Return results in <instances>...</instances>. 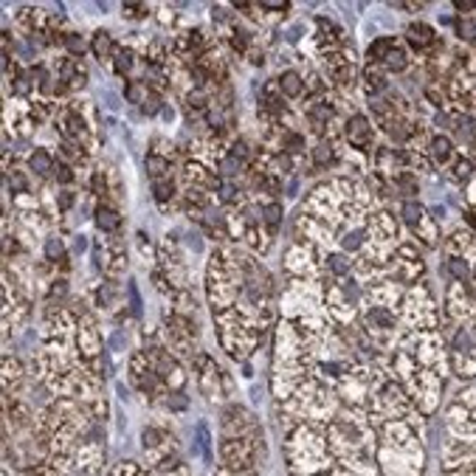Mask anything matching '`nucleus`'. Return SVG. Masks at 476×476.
I'll list each match as a JSON object with an SVG mask.
<instances>
[{
	"mask_svg": "<svg viewBox=\"0 0 476 476\" xmlns=\"http://www.w3.org/2000/svg\"><path fill=\"white\" fill-rule=\"evenodd\" d=\"M347 138H350V144H353V147H358V150H366V147H369V138H372L369 121H366L364 116H353L350 121H347Z\"/></svg>",
	"mask_w": 476,
	"mask_h": 476,
	"instance_id": "f257e3e1",
	"label": "nucleus"
},
{
	"mask_svg": "<svg viewBox=\"0 0 476 476\" xmlns=\"http://www.w3.org/2000/svg\"><path fill=\"white\" fill-rule=\"evenodd\" d=\"M406 37H409L411 46H417V48H428L431 42H434V31H431L425 23H411Z\"/></svg>",
	"mask_w": 476,
	"mask_h": 476,
	"instance_id": "f03ea898",
	"label": "nucleus"
},
{
	"mask_svg": "<svg viewBox=\"0 0 476 476\" xmlns=\"http://www.w3.org/2000/svg\"><path fill=\"white\" fill-rule=\"evenodd\" d=\"M301 88H305V85H301V76L296 71H285L279 76V91L285 93V96H290V99L301 96Z\"/></svg>",
	"mask_w": 476,
	"mask_h": 476,
	"instance_id": "7ed1b4c3",
	"label": "nucleus"
},
{
	"mask_svg": "<svg viewBox=\"0 0 476 476\" xmlns=\"http://www.w3.org/2000/svg\"><path fill=\"white\" fill-rule=\"evenodd\" d=\"M96 226L102 231H116L118 226H121V217H118V211L107 209V206H102V209L96 211Z\"/></svg>",
	"mask_w": 476,
	"mask_h": 476,
	"instance_id": "20e7f679",
	"label": "nucleus"
},
{
	"mask_svg": "<svg viewBox=\"0 0 476 476\" xmlns=\"http://www.w3.org/2000/svg\"><path fill=\"white\" fill-rule=\"evenodd\" d=\"M403 220L409 223L411 229H420V226H423L425 223V211H423V206H420V203H403Z\"/></svg>",
	"mask_w": 476,
	"mask_h": 476,
	"instance_id": "39448f33",
	"label": "nucleus"
},
{
	"mask_svg": "<svg viewBox=\"0 0 476 476\" xmlns=\"http://www.w3.org/2000/svg\"><path fill=\"white\" fill-rule=\"evenodd\" d=\"M451 152H454V147H451V141L445 136H437L434 141H431V155H434L437 163H445L451 158Z\"/></svg>",
	"mask_w": 476,
	"mask_h": 476,
	"instance_id": "423d86ee",
	"label": "nucleus"
},
{
	"mask_svg": "<svg viewBox=\"0 0 476 476\" xmlns=\"http://www.w3.org/2000/svg\"><path fill=\"white\" fill-rule=\"evenodd\" d=\"M197 440H200L206 465H211V462H214V454H211V434H209V425H206V423H197Z\"/></svg>",
	"mask_w": 476,
	"mask_h": 476,
	"instance_id": "0eeeda50",
	"label": "nucleus"
},
{
	"mask_svg": "<svg viewBox=\"0 0 476 476\" xmlns=\"http://www.w3.org/2000/svg\"><path fill=\"white\" fill-rule=\"evenodd\" d=\"M28 166H31L37 175H48V172H51V155H48L46 150H37L28 158Z\"/></svg>",
	"mask_w": 476,
	"mask_h": 476,
	"instance_id": "6e6552de",
	"label": "nucleus"
},
{
	"mask_svg": "<svg viewBox=\"0 0 476 476\" xmlns=\"http://www.w3.org/2000/svg\"><path fill=\"white\" fill-rule=\"evenodd\" d=\"M147 172H150L155 181H161V178L169 172V161L161 158V155H147Z\"/></svg>",
	"mask_w": 476,
	"mask_h": 476,
	"instance_id": "1a4fd4ad",
	"label": "nucleus"
},
{
	"mask_svg": "<svg viewBox=\"0 0 476 476\" xmlns=\"http://www.w3.org/2000/svg\"><path fill=\"white\" fill-rule=\"evenodd\" d=\"M46 256L51 262H62V265H65V242L59 240V237L46 240Z\"/></svg>",
	"mask_w": 476,
	"mask_h": 476,
	"instance_id": "9d476101",
	"label": "nucleus"
},
{
	"mask_svg": "<svg viewBox=\"0 0 476 476\" xmlns=\"http://www.w3.org/2000/svg\"><path fill=\"white\" fill-rule=\"evenodd\" d=\"M110 48H113L110 34H107V31H96V37H93V51H96V57H99V59H105Z\"/></svg>",
	"mask_w": 476,
	"mask_h": 476,
	"instance_id": "9b49d317",
	"label": "nucleus"
},
{
	"mask_svg": "<svg viewBox=\"0 0 476 476\" xmlns=\"http://www.w3.org/2000/svg\"><path fill=\"white\" fill-rule=\"evenodd\" d=\"M310 118H313L316 130H321V124L333 118V107H330V105H313V107H310Z\"/></svg>",
	"mask_w": 476,
	"mask_h": 476,
	"instance_id": "f8f14e48",
	"label": "nucleus"
},
{
	"mask_svg": "<svg viewBox=\"0 0 476 476\" xmlns=\"http://www.w3.org/2000/svg\"><path fill=\"white\" fill-rule=\"evenodd\" d=\"M152 192H155V200L158 203H166L172 195H175V186H172V181H163V178H161V181L152 183Z\"/></svg>",
	"mask_w": 476,
	"mask_h": 476,
	"instance_id": "ddd939ff",
	"label": "nucleus"
},
{
	"mask_svg": "<svg viewBox=\"0 0 476 476\" xmlns=\"http://www.w3.org/2000/svg\"><path fill=\"white\" fill-rule=\"evenodd\" d=\"M392 46H395V42H392L389 37H380V39H375V42L369 46V57H372V59H386V54L392 51Z\"/></svg>",
	"mask_w": 476,
	"mask_h": 476,
	"instance_id": "4468645a",
	"label": "nucleus"
},
{
	"mask_svg": "<svg viewBox=\"0 0 476 476\" xmlns=\"http://www.w3.org/2000/svg\"><path fill=\"white\" fill-rule=\"evenodd\" d=\"M383 62L392 68V71H403V68H406V51H403V48H395V46H392V51L386 54Z\"/></svg>",
	"mask_w": 476,
	"mask_h": 476,
	"instance_id": "2eb2a0df",
	"label": "nucleus"
},
{
	"mask_svg": "<svg viewBox=\"0 0 476 476\" xmlns=\"http://www.w3.org/2000/svg\"><path fill=\"white\" fill-rule=\"evenodd\" d=\"M127 293H130V310H133V316H141V310H144V301H141V293H138V285H136V279H130V282H127Z\"/></svg>",
	"mask_w": 476,
	"mask_h": 476,
	"instance_id": "dca6fc26",
	"label": "nucleus"
},
{
	"mask_svg": "<svg viewBox=\"0 0 476 476\" xmlns=\"http://www.w3.org/2000/svg\"><path fill=\"white\" fill-rule=\"evenodd\" d=\"M313 161H316V166H327V163L333 161V147L330 144H319L313 150Z\"/></svg>",
	"mask_w": 476,
	"mask_h": 476,
	"instance_id": "f3484780",
	"label": "nucleus"
},
{
	"mask_svg": "<svg viewBox=\"0 0 476 476\" xmlns=\"http://www.w3.org/2000/svg\"><path fill=\"white\" fill-rule=\"evenodd\" d=\"M262 217H265V223L271 226V229H276V226H279V220H282V206H279V203H271V206H265V209H262Z\"/></svg>",
	"mask_w": 476,
	"mask_h": 476,
	"instance_id": "a211bd4d",
	"label": "nucleus"
},
{
	"mask_svg": "<svg viewBox=\"0 0 476 476\" xmlns=\"http://www.w3.org/2000/svg\"><path fill=\"white\" fill-rule=\"evenodd\" d=\"M130 68H133V51L121 48V51L116 54V73H127Z\"/></svg>",
	"mask_w": 476,
	"mask_h": 476,
	"instance_id": "6ab92c4d",
	"label": "nucleus"
},
{
	"mask_svg": "<svg viewBox=\"0 0 476 476\" xmlns=\"http://www.w3.org/2000/svg\"><path fill=\"white\" fill-rule=\"evenodd\" d=\"M327 265H330V271H333V274H338V276H344L347 271H350V262H347L341 254H330Z\"/></svg>",
	"mask_w": 476,
	"mask_h": 476,
	"instance_id": "aec40b11",
	"label": "nucleus"
},
{
	"mask_svg": "<svg viewBox=\"0 0 476 476\" xmlns=\"http://www.w3.org/2000/svg\"><path fill=\"white\" fill-rule=\"evenodd\" d=\"M144 85L141 82H133V85H127V102H133V105H144Z\"/></svg>",
	"mask_w": 476,
	"mask_h": 476,
	"instance_id": "412c9836",
	"label": "nucleus"
},
{
	"mask_svg": "<svg viewBox=\"0 0 476 476\" xmlns=\"http://www.w3.org/2000/svg\"><path fill=\"white\" fill-rule=\"evenodd\" d=\"M65 46H68V51L71 54H85V39L79 37V34H65Z\"/></svg>",
	"mask_w": 476,
	"mask_h": 476,
	"instance_id": "4be33fe9",
	"label": "nucleus"
},
{
	"mask_svg": "<svg viewBox=\"0 0 476 476\" xmlns=\"http://www.w3.org/2000/svg\"><path fill=\"white\" fill-rule=\"evenodd\" d=\"M186 178H195V181H209V183H217L211 178H206V169H203L200 163H186Z\"/></svg>",
	"mask_w": 476,
	"mask_h": 476,
	"instance_id": "5701e85b",
	"label": "nucleus"
},
{
	"mask_svg": "<svg viewBox=\"0 0 476 476\" xmlns=\"http://www.w3.org/2000/svg\"><path fill=\"white\" fill-rule=\"evenodd\" d=\"M169 409H175V411H183V409H189V398L183 395V392H175V395H169Z\"/></svg>",
	"mask_w": 476,
	"mask_h": 476,
	"instance_id": "b1692460",
	"label": "nucleus"
},
{
	"mask_svg": "<svg viewBox=\"0 0 476 476\" xmlns=\"http://www.w3.org/2000/svg\"><path fill=\"white\" fill-rule=\"evenodd\" d=\"M285 147L290 152H299V150H305V138H301L299 133H287V136H285Z\"/></svg>",
	"mask_w": 476,
	"mask_h": 476,
	"instance_id": "393cba45",
	"label": "nucleus"
},
{
	"mask_svg": "<svg viewBox=\"0 0 476 476\" xmlns=\"http://www.w3.org/2000/svg\"><path fill=\"white\" fill-rule=\"evenodd\" d=\"M158 440H161V434H158L155 428H144V431H141V443H144V448H147V451L155 448Z\"/></svg>",
	"mask_w": 476,
	"mask_h": 476,
	"instance_id": "a878e982",
	"label": "nucleus"
},
{
	"mask_svg": "<svg viewBox=\"0 0 476 476\" xmlns=\"http://www.w3.org/2000/svg\"><path fill=\"white\" fill-rule=\"evenodd\" d=\"M448 271L457 276V279H468V265H465L462 259H451L448 262Z\"/></svg>",
	"mask_w": 476,
	"mask_h": 476,
	"instance_id": "bb28decb",
	"label": "nucleus"
},
{
	"mask_svg": "<svg viewBox=\"0 0 476 476\" xmlns=\"http://www.w3.org/2000/svg\"><path fill=\"white\" fill-rule=\"evenodd\" d=\"M372 321H380V324L383 327H395V319H392L389 313H386V310H380V307H375V310H372Z\"/></svg>",
	"mask_w": 476,
	"mask_h": 476,
	"instance_id": "cd10ccee",
	"label": "nucleus"
},
{
	"mask_svg": "<svg viewBox=\"0 0 476 476\" xmlns=\"http://www.w3.org/2000/svg\"><path fill=\"white\" fill-rule=\"evenodd\" d=\"M262 105H265L268 110H274V113L285 110V105H282V99H279V96H271V93H265V96H262Z\"/></svg>",
	"mask_w": 476,
	"mask_h": 476,
	"instance_id": "c85d7f7f",
	"label": "nucleus"
},
{
	"mask_svg": "<svg viewBox=\"0 0 476 476\" xmlns=\"http://www.w3.org/2000/svg\"><path fill=\"white\" fill-rule=\"evenodd\" d=\"M141 110L147 113V116H155V113L161 110V102H158L155 96H147L144 99V105H141Z\"/></svg>",
	"mask_w": 476,
	"mask_h": 476,
	"instance_id": "c756f323",
	"label": "nucleus"
},
{
	"mask_svg": "<svg viewBox=\"0 0 476 476\" xmlns=\"http://www.w3.org/2000/svg\"><path fill=\"white\" fill-rule=\"evenodd\" d=\"M361 237H364L361 231H353V234H347L341 242H344V248H347V251H355V248L361 245Z\"/></svg>",
	"mask_w": 476,
	"mask_h": 476,
	"instance_id": "7c9ffc66",
	"label": "nucleus"
},
{
	"mask_svg": "<svg viewBox=\"0 0 476 476\" xmlns=\"http://www.w3.org/2000/svg\"><path fill=\"white\" fill-rule=\"evenodd\" d=\"M189 105L195 107V110H203V107H206V96H203L200 91H192L189 93Z\"/></svg>",
	"mask_w": 476,
	"mask_h": 476,
	"instance_id": "2f4dec72",
	"label": "nucleus"
},
{
	"mask_svg": "<svg viewBox=\"0 0 476 476\" xmlns=\"http://www.w3.org/2000/svg\"><path fill=\"white\" fill-rule=\"evenodd\" d=\"M73 200H76V197H73V192H59V197H57V206H59V209H71V206H73Z\"/></svg>",
	"mask_w": 476,
	"mask_h": 476,
	"instance_id": "473e14b6",
	"label": "nucleus"
},
{
	"mask_svg": "<svg viewBox=\"0 0 476 476\" xmlns=\"http://www.w3.org/2000/svg\"><path fill=\"white\" fill-rule=\"evenodd\" d=\"M245 155H248V144L245 141H234V147H231V158L240 161V158H245Z\"/></svg>",
	"mask_w": 476,
	"mask_h": 476,
	"instance_id": "72a5a7b5",
	"label": "nucleus"
},
{
	"mask_svg": "<svg viewBox=\"0 0 476 476\" xmlns=\"http://www.w3.org/2000/svg\"><path fill=\"white\" fill-rule=\"evenodd\" d=\"M237 166H240V161H237V158H229V161L220 163V172H223V175H234Z\"/></svg>",
	"mask_w": 476,
	"mask_h": 476,
	"instance_id": "f704fd0d",
	"label": "nucleus"
},
{
	"mask_svg": "<svg viewBox=\"0 0 476 476\" xmlns=\"http://www.w3.org/2000/svg\"><path fill=\"white\" fill-rule=\"evenodd\" d=\"M144 12H147V6H136V3L124 6V17H144Z\"/></svg>",
	"mask_w": 476,
	"mask_h": 476,
	"instance_id": "c9c22d12",
	"label": "nucleus"
},
{
	"mask_svg": "<svg viewBox=\"0 0 476 476\" xmlns=\"http://www.w3.org/2000/svg\"><path fill=\"white\" fill-rule=\"evenodd\" d=\"M9 183H12V189H17V192H23V189H26V178L20 175V172H12Z\"/></svg>",
	"mask_w": 476,
	"mask_h": 476,
	"instance_id": "e433bc0d",
	"label": "nucleus"
},
{
	"mask_svg": "<svg viewBox=\"0 0 476 476\" xmlns=\"http://www.w3.org/2000/svg\"><path fill=\"white\" fill-rule=\"evenodd\" d=\"M262 9H268V12H285L287 3H279V0H265V3H262Z\"/></svg>",
	"mask_w": 476,
	"mask_h": 476,
	"instance_id": "4c0bfd02",
	"label": "nucleus"
},
{
	"mask_svg": "<svg viewBox=\"0 0 476 476\" xmlns=\"http://www.w3.org/2000/svg\"><path fill=\"white\" fill-rule=\"evenodd\" d=\"M57 181H59V183H68V181H73V172L68 169V166H59V169H57Z\"/></svg>",
	"mask_w": 476,
	"mask_h": 476,
	"instance_id": "58836bf2",
	"label": "nucleus"
},
{
	"mask_svg": "<svg viewBox=\"0 0 476 476\" xmlns=\"http://www.w3.org/2000/svg\"><path fill=\"white\" fill-rule=\"evenodd\" d=\"M105 102H107L110 110H118V107H121V99H118L116 93H105Z\"/></svg>",
	"mask_w": 476,
	"mask_h": 476,
	"instance_id": "ea45409f",
	"label": "nucleus"
},
{
	"mask_svg": "<svg viewBox=\"0 0 476 476\" xmlns=\"http://www.w3.org/2000/svg\"><path fill=\"white\" fill-rule=\"evenodd\" d=\"M470 169H473V166H470V161H459V163H457V175H459V178H468Z\"/></svg>",
	"mask_w": 476,
	"mask_h": 476,
	"instance_id": "a19ab883",
	"label": "nucleus"
},
{
	"mask_svg": "<svg viewBox=\"0 0 476 476\" xmlns=\"http://www.w3.org/2000/svg\"><path fill=\"white\" fill-rule=\"evenodd\" d=\"M237 195V189H234V186H231V183H226V186H223V189H220V197H223V200H231V197H234Z\"/></svg>",
	"mask_w": 476,
	"mask_h": 476,
	"instance_id": "79ce46f5",
	"label": "nucleus"
},
{
	"mask_svg": "<svg viewBox=\"0 0 476 476\" xmlns=\"http://www.w3.org/2000/svg\"><path fill=\"white\" fill-rule=\"evenodd\" d=\"M14 91H17V93H28V79L20 76L17 82H14Z\"/></svg>",
	"mask_w": 476,
	"mask_h": 476,
	"instance_id": "37998d69",
	"label": "nucleus"
},
{
	"mask_svg": "<svg viewBox=\"0 0 476 476\" xmlns=\"http://www.w3.org/2000/svg\"><path fill=\"white\" fill-rule=\"evenodd\" d=\"M65 290H68L65 282H57V285L51 287V296H65Z\"/></svg>",
	"mask_w": 476,
	"mask_h": 476,
	"instance_id": "c03bdc74",
	"label": "nucleus"
},
{
	"mask_svg": "<svg viewBox=\"0 0 476 476\" xmlns=\"http://www.w3.org/2000/svg\"><path fill=\"white\" fill-rule=\"evenodd\" d=\"M189 200H195L197 206H206V197H203V192H195V189H192V192H189Z\"/></svg>",
	"mask_w": 476,
	"mask_h": 476,
	"instance_id": "a18cd8bd",
	"label": "nucleus"
},
{
	"mask_svg": "<svg viewBox=\"0 0 476 476\" xmlns=\"http://www.w3.org/2000/svg\"><path fill=\"white\" fill-rule=\"evenodd\" d=\"M88 248V237H76V254H82Z\"/></svg>",
	"mask_w": 476,
	"mask_h": 476,
	"instance_id": "49530a36",
	"label": "nucleus"
},
{
	"mask_svg": "<svg viewBox=\"0 0 476 476\" xmlns=\"http://www.w3.org/2000/svg\"><path fill=\"white\" fill-rule=\"evenodd\" d=\"M189 248H195V251H200V248H203L200 237H195V234H192V237H189Z\"/></svg>",
	"mask_w": 476,
	"mask_h": 476,
	"instance_id": "de8ad7c7",
	"label": "nucleus"
},
{
	"mask_svg": "<svg viewBox=\"0 0 476 476\" xmlns=\"http://www.w3.org/2000/svg\"><path fill=\"white\" fill-rule=\"evenodd\" d=\"M428 99H431V102H437V105H440V102H443V96H440L437 91H428Z\"/></svg>",
	"mask_w": 476,
	"mask_h": 476,
	"instance_id": "09e8293b",
	"label": "nucleus"
}]
</instances>
